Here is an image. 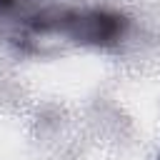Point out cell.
Wrapping results in <instances>:
<instances>
[{"mask_svg":"<svg viewBox=\"0 0 160 160\" xmlns=\"http://www.w3.org/2000/svg\"><path fill=\"white\" fill-rule=\"evenodd\" d=\"M0 30L22 48L50 42L112 45L125 30L120 15L78 8L70 0H0Z\"/></svg>","mask_w":160,"mask_h":160,"instance_id":"6da1fadb","label":"cell"}]
</instances>
